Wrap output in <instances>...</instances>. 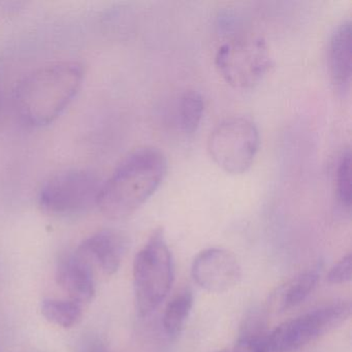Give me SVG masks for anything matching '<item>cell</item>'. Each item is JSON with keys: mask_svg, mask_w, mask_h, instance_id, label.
<instances>
[{"mask_svg": "<svg viewBox=\"0 0 352 352\" xmlns=\"http://www.w3.org/2000/svg\"><path fill=\"white\" fill-rule=\"evenodd\" d=\"M205 102L199 92L190 90L183 94L179 102V121L181 129L187 135H192L203 120Z\"/></svg>", "mask_w": 352, "mask_h": 352, "instance_id": "cell-16", "label": "cell"}, {"mask_svg": "<svg viewBox=\"0 0 352 352\" xmlns=\"http://www.w3.org/2000/svg\"><path fill=\"white\" fill-rule=\"evenodd\" d=\"M351 276L352 256L351 253H348L331 267L327 280L331 284H344L351 280Z\"/></svg>", "mask_w": 352, "mask_h": 352, "instance_id": "cell-18", "label": "cell"}, {"mask_svg": "<svg viewBox=\"0 0 352 352\" xmlns=\"http://www.w3.org/2000/svg\"><path fill=\"white\" fill-rule=\"evenodd\" d=\"M84 69L75 61L45 65L21 80L14 92L19 118L30 126L54 122L79 94Z\"/></svg>", "mask_w": 352, "mask_h": 352, "instance_id": "cell-2", "label": "cell"}, {"mask_svg": "<svg viewBox=\"0 0 352 352\" xmlns=\"http://www.w3.org/2000/svg\"><path fill=\"white\" fill-rule=\"evenodd\" d=\"M192 306L193 294L189 289L183 290L168 302L162 317V325L168 338L176 339L180 335Z\"/></svg>", "mask_w": 352, "mask_h": 352, "instance_id": "cell-15", "label": "cell"}, {"mask_svg": "<svg viewBox=\"0 0 352 352\" xmlns=\"http://www.w3.org/2000/svg\"><path fill=\"white\" fill-rule=\"evenodd\" d=\"M259 148L256 124L247 117L234 116L220 122L210 135L208 149L215 164L232 175L246 173Z\"/></svg>", "mask_w": 352, "mask_h": 352, "instance_id": "cell-5", "label": "cell"}, {"mask_svg": "<svg viewBox=\"0 0 352 352\" xmlns=\"http://www.w3.org/2000/svg\"><path fill=\"white\" fill-rule=\"evenodd\" d=\"M127 248L129 240L123 232L102 230L84 240L76 251L92 267L111 276L118 271Z\"/></svg>", "mask_w": 352, "mask_h": 352, "instance_id": "cell-9", "label": "cell"}, {"mask_svg": "<svg viewBox=\"0 0 352 352\" xmlns=\"http://www.w3.org/2000/svg\"><path fill=\"white\" fill-rule=\"evenodd\" d=\"M41 311L49 322L65 329L75 327L83 317V306L69 298H45Z\"/></svg>", "mask_w": 352, "mask_h": 352, "instance_id": "cell-14", "label": "cell"}, {"mask_svg": "<svg viewBox=\"0 0 352 352\" xmlns=\"http://www.w3.org/2000/svg\"><path fill=\"white\" fill-rule=\"evenodd\" d=\"M197 285L210 292H224L232 289L242 276L240 263L230 251L209 248L197 255L191 267Z\"/></svg>", "mask_w": 352, "mask_h": 352, "instance_id": "cell-8", "label": "cell"}, {"mask_svg": "<svg viewBox=\"0 0 352 352\" xmlns=\"http://www.w3.org/2000/svg\"><path fill=\"white\" fill-rule=\"evenodd\" d=\"M217 352H226V350H220V351H217Z\"/></svg>", "mask_w": 352, "mask_h": 352, "instance_id": "cell-20", "label": "cell"}, {"mask_svg": "<svg viewBox=\"0 0 352 352\" xmlns=\"http://www.w3.org/2000/svg\"><path fill=\"white\" fill-rule=\"evenodd\" d=\"M336 185L340 204L349 211L351 206V153L347 149L340 156L336 170Z\"/></svg>", "mask_w": 352, "mask_h": 352, "instance_id": "cell-17", "label": "cell"}, {"mask_svg": "<svg viewBox=\"0 0 352 352\" xmlns=\"http://www.w3.org/2000/svg\"><path fill=\"white\" fill-rule=\"evenodd\" d=\"M329 69L331 79L340 89H347L351 81V23L343 21L329 43Z\"/></svg>", "mask_w": 352, "mask_h": 352, "instance_id": "cell-11", "label": "cell"}, {"mask_svg": "<svg viewBox=\"0 0 352 352\" xmlns=\"http://www.w3.org/2000/svg\"><path fill=\"white\" fill-rule=\"evenodd\" d=\"M272 63L267 43L252 36L228 41L218 49L215 57L220 75L238 89H250L261 83Z\"/></svg>", "mask_w": 352, "mask_h": 352, "instance_id": "cell-6", "label": "cell"}, {"mask_svg": "<svg viewBox=\"0 0 352 352\" xmlns=\"http://www.w3.org/2000/svg\"><path fill=\"white\" fill-rule=\"evenodd\" d=\"M351 304L338 300L309 311L276 327L269 335V350L292 352L343 324L351 315Z\"/></svg>", "mask_w": 352, "mask_h": 352, "instance_id": "cell-7", "label": "cell"}, {"mask_svg": "<svg viewBox=\"0 0 352 352\" xmlns=\"http://www.w3.org/2000/svg\"><path fill=\"white\" fill-rule=\"evenodd\" d=\"M56 281L67 292L69 300L82 306L94 300L96 294V270L77 251L65 255L59 261Z\"/></svg>", "mask_w": 352, "mask_h": 352, "instance_id": "cell-10", "label": "cell"}, {"mask_svg": "<svg viewBox=\"0 0 352 352\" xmlns=\"http://www.w3.org/2000/svg\"><path fill=\"white\" fill-rule=\"evenodd\" d=\"M81 352H111L108 346L98 337H89L84 341Z\"/></svg>", "mask_w": 352, "mask_h": 352, "instance_id": "cell-19", "label": "cell"}, {"mask_svg": "<svg viewBox=\"0 0 352 352\" xmlns=\"http://www.w3.org/2000/svg\"><path fill=\"white\" fill-rule=\"evenodd\" d=\"M166 173L168 160L160 150L135 149L102 182L96 206L109 219H125L156 192Z\"/></svg>", "mask_w": 352, "mask_h": 352, "instance_id": "cell-1", "label": "cell"}, {"mask_svg": "<svg viewBox=\"0 0 352 352\" xmlns=\"http://www.w3.org/2000/svg\"><path fill=\"white\" fill-rule=\"evenodd\" d=\"M102 184L100 178L90 170H63L42 185L38 191V204L52 215H77L96 206Z\"/></svg>", "mask_w": 352, "mask_h": 352, "instance_id": "cell-4", "label": "cell"}, {"mask_svg": "<svg viewBox=\"0 0 352 352\" xmlns=\"http://www.w3.org/2000/svg\"><path fill=\"white\" fill-rule=\"evenodd\" d=\"M175 278L174 259L164 230H154L133 263V292L141 316L151 314L168 296Z\"/></svg>", "mask_w": 352, "mask_h": 352, "instance_id": "cell-3", "label": "cell"}, {"mask_svg": "<svg viewBox=\"0 0 352 352\" xmlns=\"http://www.w3.org/2000/svg\"><path fill=\"white\" fill-rule=\"evenodd\" d=\"M269 335L263 313L253 311L245 318L234 352H269Z\"/></svg>", "mask_w": 352, "mask_h": 352, "instance_id": "cell-13", "label": "cell"}, {"mask_svg": "<svg viewBox=\"0 0 352 352\" xmlns=\"http://www.w3.org/2000/svg\"><path fill=\"white\" fill-rule=\"evenodd\" d=\"M323 267V261H318L282 285L274 294L273 302L276 308L279 311H286L302 304L318 284Z\"/></svg>", "mask_w": 352, "mask_h": 352, "instance_id": "cell-12", "label": "cell"}]
</instances>
